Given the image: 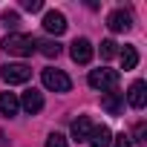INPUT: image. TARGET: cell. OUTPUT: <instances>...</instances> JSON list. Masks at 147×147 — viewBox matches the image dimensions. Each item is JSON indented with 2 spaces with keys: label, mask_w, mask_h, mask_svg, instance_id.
I'll return each mask as SVG.
<instances>
[{
  "label": "cell",
  "mask_w": 147,
  "mask_h": 147,
  "mask_svg": "<svg viewBox=\"0 0 147 147\" xmlns=\"http://www.w3.org/2000/svg\"><path fill=\"white\" fill-rule=\"evenodd\" d=\"M20 107H23L29 115H38V113L43 110V95H40L38 90H26L23 98H20Z\"/></svg>",
  "instance_id": "9c48e42d"
},
{
  "label": "cell",
  "mask_w": 147,
  "mask_h": 147,
  "mask_svg": "<svg viewBox=\"0 0 147 147\" xmlns=\"http://www.w3.org/2000/svg\"><path fill=\"white\" fill-rule=\"evenodd\" d=\"M20 110V98L15 92H0V115H6V118H15Z\"/></svg>",
  "instance_id": "30bf717a"
},
{
  "label": "cell",
  "mask_w": 147,
  "mask_h": 147,
  "mask_svg": "<svg viewBox=\"0 0 147 147\" xmlns=\"http://www.w3.org/2000/svg\"><path fill=\"white\" fill-rule=\"evenodd\" d=\"M43 29H46L49 35H55V38H58V35H63V32H66V18H63L61 12H55V9H52V12H46V15H43Z\"/></svg>",
  "instance_id": "52a82bcc"
},
{
  "label": "cell",
  "mask_w": 147,
  "mask_h": 147,
  "mask_svg": "<svg viewBox=\"0 0 147 147\" xmlns=\"http://www.w3.org/2000/svg\"><path fill=\"white\" fill-rule=\"evenodd\" d=\"M127 101H130L133 110H141L147 104V84L144 81H133L130 84V92H127Z\"/></svg>",
  "instance_id": "ba28073f"
},
{
  "label": "cell",
  "mask_w": 147,
  "mask_h": 147,
  "mask_svg": "<svg viewBox=\"0 0 147 147\" xmlns=\"http://www.w3.org/2000/svg\"><path fill=\"white\" fill-rule=\"evenodd\" d=\"M113 144V133L110 127H92V136H90V147H110Z\"/></svg>",
  "instance_id": "4fadbf2b"
},
{
  "label": "cell",
  "mask_w": 147,
  "mask_h": 147,
  "mask_svg": "<svg viewBox=\"0 0 147 147\" xmlns=\"http://www.w3.org/2000/svg\"><path fill=\"white\" fill-rule=\"evenodd\" d=\"M87 81H90V87H92V90L113 92V90L118 87V72H115V69H92Z\"/></svg>",
  "instance_id": "7a4b0ae2"
},
{
  "label": "cell",
  "mask_w": 147,
  "mask_h": 147,
  "mask_svg": "<svg viewBox=\"0 0 147 147\" xmlns=\"http://www.w3.org/2000/svg\"><path fill=\"white\" fill-rule=\"evenodd\" d=\"M69 55H72L75 63H90L92 61V43L87 38H75V40L69 43Z\"/></svg>",
  "instance_id": "5b68a950"
},
{
  "label": "cell",
  "mask_w": 147,
  "mask_h": 147,
  "mask_svg": "<svg viewBox=\"0 0 147 147\" xmlns=\"http://www.w3.org/2000/svg\"><path fill=\"white\" fill-rule=\"evenodd\" d=\"M107 26H110L113 32H130V26H133V15H130L127 9H115V12H110Z\"/></svg>",
  "instance_id": "8992f818"
},
{
  "label": "cell",
  "mask_w": 147,
  "mask_h": 147,
  "mask_svg": "<svg viewBox=\"0 0 147 147\" xmlns=\"http://www.w3.org/2000/svg\"><path fill=\"white\" fill-rule=\"evenodd\" d=\"M43 147H69V144H66V138H63L61 133H52V136L46 138V144H43Z\"/></svg>",
  "instance_id": "ac0fdd59"
},
{
  "label": "cell",
  "mask_w": 147,
  "mask_h": 147,
  "mask_svg": "<svg viewBox=\"0 0 147 147\" xmlns=\"http://www.w3.org/2000/svg\"><path fill=\"white\" fill-rule=\"evenodd\" d=\"M40 81L52 92H69L72 90V81H69V75H66L63 69H43L40 72Z\"/></svg>",
  "instance_id": "3957f363"
},
{
  "label": "cell",
  "mask_w": 147,
  "mask_h": 147,
  "mask_svg": "<svg viewBox=\"0 0 147 147\" xmlns=\"http://www.w3.org/2000/svg\"><path fill=\"white\" fill-rule=\"evenodd\" d=\"M113 147H133V141H130V136H124V133H118V136L113 138Z\"/></svg>",
  "instance_id": "44dd1931"
},
{
  "label": "cell",
  "mask_w": 147,
  "mask_h": 147,
  "mask_svg": "<svg viewBox=\"0 0 147 147\" xmlns=\"http://www.w3.org/2000/svg\"><path fill=\"white\" fill-rule=\"evenodd\" d=\"M90 136H92V121L87 115H78L72 121V138L75 141H90Z\"/></svg>",
  "instance_id": "8fae6325"
},
{
  "label": "cell",
  "mask_w": 147,
  "mask_h": 147,
  "mask_svg": "<svg viewBox=\"0 0 147 147\" xmlns=\"http://www.w3.org/2000/svg\"><path fill=\"white\" fill-rule=\"evenodd\" d=\"M0 23H3L6 29H18V23H20V15H18V12H3V15H0Z\"/></svg>",
  "instance_id": "e0dca14e"
},
{
  "label": "cell",
  "mask_w": 147,
  "mask_h": 147,
  "mask_svg": "<svg viewBox=\"0 0 147 147\" xmlns=\"http://www.w3.org/2000/svg\"><path fill=\"white\" fill-rule=\"evenodd\" d=\"M20 6H23L26 12H40V9H43L40 0H20Z\"/></svg>",
  "instance_id": "ffe728a7"
},
{
  "label": "cell",
  "mask_w": 147,
  "mask_h": 147,
  "mask_svg": "<svg viewBox=\"0 0 147 147\" xmlns=\"http://www.w3.org/2000/svg\"><path fill=\"white\" fill-rule=\"evenodd\" d=\"M136 141H138V144H147V124H144V121L136 124Z\"/></svg>",
  "instance_id": "d6986e66"
},
{
  "label": "cell",
  "mask_w": 147,
  "mask_h": 147,
  "mask_svg": "<svg viewBox=\"0 0 147 147\" xmlns=\"http://www.w3.org/2000/svg\"><path fill=\"white\" fill-rule=\"evenodd\" d=\"M115 55H118V43H115V40H101V58L110 61V58H115Z\"/></svg>",
  "instance_id": "2e32d148"
},
{
  "label": "cell",
  "mask_w": 147,
  "mask_h": 147,
  "mask_svg": "<svg viewBox=\"0 0 147 147\" xmlns=\"http://www.w3.org/2000/svg\"><path fill=\"white\" fill-rule=\"evenodd\" d=\"M0 147H9V141H6V136L0 133Z\"/></svg>",
  "instance_id": "7402d4cb"
},
{
  "label": "cell",
  "mask_w": 147,
  "mask_h": 147,
  "mask_svg": "<svg viewBox=\"0 0 147 147\" xmlns=\"http://www.w3.org/2000/svg\"><path fill=\"white\" fill-rule=\"evenodd\" d=\"M101 107H104V110H107L110 115H118V113L124 110V95L113 90V92H107V95L101 98Z\"/></svg>",
  "instance_id": "7c38bea8"
},
{
  "label": "cell",
  "mask_w": 147,
  "mask_h": 147,
  "mask_svg": "<svg viewBox=\"0 0 147 147\" xmlns=\"http://www.w3.org/2000/svg\"><path fill=\"white\" fill-rule=\"evenodd\" d=\"M0 78L9 87L12 84H26L32 78V66H26V63H3L0 66Z\"/></svg>",
  "instance_id": "277c9868"
},
{
  "label": "cell",
  "mask_w": 147,
  "mask_h": 147,
  "mask_svg": "<svg viewBox=\"0 0 147 147\" xmlns=\"http://www.w3.org/2000/svg\"><path fill=\"white\" fill-rule=\"evenodd\" d=\"M35 46H38V40H35L32 35H23V32H12V35H6V40H3V49H6L9 55H18V58H29V55L35 52Z\"/></svg>",
  "instance_id": "6da1fadb"
},
{
  "label": "cell",
  "mask_w": 147,
  "mask_h": 147,
  "mask_svg": "<svg viewBox=\"0 0 147 147\" xmlns=\"http://www.w3.org/2000/svg\"><path fill=\"white\" fill-rule=\"evenodd\" d=\"M35 49H40L46 58H58V55H61V43H58V40H40Z\"/></svg>",
  "instance_id": "9a60e30c"
},
{
  "label": "cell",
  "mask_w": 147,
  "mask_h": 147,
  "mask_svg": "<svg viewBox=\"0 0 147 147\" xmlns=\"http://www.w3.org/2000/svg\"><path fill=\"white\" fill-rule=\"evenodd\" d=\"M118 55H121V66H124V72H127V69H136V63H138V52H136V46H124V49H118Z\"/></svg>",
  "instance_id": "5bb4252c"
}]
</instances>
